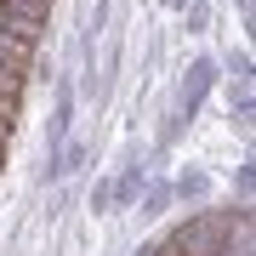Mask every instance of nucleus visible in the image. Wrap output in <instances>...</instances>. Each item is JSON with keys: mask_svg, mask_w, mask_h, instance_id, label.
Segmentation results:
<instances>
[{"mask_svg": "<svg viewBox=\"0 0 256 256\" xmlns=\"http://www.w3.org/2000/svg\"><path fill=\"white\" fill-rule=\"evenodd\" d=\"M210 188H216V182H210L205 165H182V171L171 176V200H176V205H205Z\"/></svg>", "mask_w": 256, "mask_h": 256, "instance_id": "f03ea898", "label": "nucleus"}, {"mask_svg": "<svg viewBox=\"0 0 256 256\" xmlns=\"http://www.w3.org/2000/svg\"><path fill=\"white\" fill-rule=\"evenodd\" d=\"M160 6H165V12H182V6H188V0H160Z\"/></svg>", "mask_w": 256, "mask_h": 256, "instance_id": "0eeeda50", "label": "nucleus"}, {"mask_svg": "<svg viewBox=\"0 0 256 256\" xmlns=\"http://www.w3.org/2000/svg\"><path fill=\"white\" fill-rule=\"evenodd\" d=\"M171 205H176V200H171V176H165V171H154V176H148V188H142V200L131 205V210H137L142 222H160Z\"/></svg>", "mask_w": 256, "mask_h": 256, "instance_id": "7ed1b4c3", "label": "nucleus"}, {"mask_svg": "<svg viewBox=\"0 0 256 256\" xmlns=\"http://www.w3.org/2000/svg\"><path fill=\"white\" fill-rule=\"evenodd\" d=\"M176 18H182V34L205 40V34H210V18H216V6H210V0H188V6L176 12Z\"/></svg>", "mask_w": 256, "mask_h": 256, "instance_id": "20e7f679", "label": "nucleus"}, {"mask_svg": "<svg viewBox=\"0 0 256 256\" xmlns=\"http://www.w3.org/2000/svg\"><path fill=\"white\" fill-rule=\"evenodd\" d=\"M86 210H92V216H114V182H108V165H102L97 182L86 188Z\"/></svg>", "mask_w": 256, "mask_h": 256, "instance_id": "39448f33", "label": "nucleus"}, {"mask_svg": "<svg viewBox=\"0 0 256 256\" xmlns=\"http://www.w3.org/2000/svg\"><path fill=\"white\" fill-rule=\"evenodd\" d=\"M250 165H256L250 154H245V160L234 165V188H239V205H250V182H256V171H250Z\"/></svg>", "mask_w": 256, "mask_h": 256, "instance_id": "423d86ee", "label": "nucleus"}, {"mask_svg": "<svg viewBox=\"0 0 256 256\" xmlns=\"http://www.w3.org/2000/svg\"><path fill=\"white\" fill-rule=\"evenodd\" d=\"M222 86V63H216V52H200V57H188V68L176 74V97H171V114L182 120V126L194 131V120H200V108L210 102V92Z\"/></svg>", "mask_w": 256, "mask_h": 256, "instance_id": "f257e3e1", "label": "nucleus"}]
</instances>
